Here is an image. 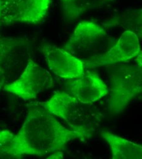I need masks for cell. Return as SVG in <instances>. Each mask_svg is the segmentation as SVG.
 Masks as SVG:
<instances>
[{"label": "cell", "mask_w": 142, "mask_h": 159, "mask_svg": "<svg viewBox=\"0 0 142 159\" xmlns=\"http://www.w3.org/2000/svg\"><path fill=\"white\" fill-rule=\"evenodd\" d=\"M2 0H0V26L1 24V13H2Z\"/></svg>", "instance_id": "16"}, {"label": "cell", "mask_w": 142, "mask_h": 159, "mask_svg": "<svg viewBox=\"0 0 142 159\" xmlns=\"http://www.w3.org/2000/svg\"><path fill=\"white\" fill-rule=\"evenodd\" d=\"M53 86L50 73L30 59L19 79L4 86L3 89L28 100L35 99L39 94Z\"/></svg>", "instance_id": "5"}, {"label": "cell", "mask_w": 142, "mask_h": 159, "mask_svg": "<svg viewBox=\"0 0 142 159\" xmlns=\"http://www.w3.org/2000/svg\"><path fill=\"white\" fill-rule=\"evenodd\" d=\"M91 137L63 126L40 102L29 106L17 134L0 131V159H20L25 156L61 159V151L71 141Z\"/></svg>", "instance_id": "1"}, {"label": "cell", "mask_w": 142, "mask_h": 159, "mask_svg": "<svg viewBox=\"0 0 142 159\" xmlns=\"http://www.w3.org/2000/svg\"><path fill=\"white\" fill-rule=\"evenodd\" d=\"M140 41L133 32L124 31L117 42L108 51L95 56L84 64L85 67L93 69L124 62L137 57L140 52Z\"/></svg>", "instance_id": "8"}, {"label": "cell", "mask_w": 142, "mask_h": 159, "mask_svg": "<svg viewBox=\"0 0 142 159\" xmlns=\"http://www.w3.org/2000/svg\"><path fill=\"white\" fill-rule=\"evenodd\" d=\"M52 0H2L1 23L38 24L46 17Z\"/></svg>", "instance_id": "6"}, {"label": "cell", "mask_w": 142, "mask_h": 159, "mask_svg": "<svg viewBox=\"0 0 142 159\" xmlns=\"http://www.w3.org/2000/svg\"><path fill=\"white\" fill-rule=\"evenodd\" d=\"M102 137L108 144L113 159H142V145L103 130Z\"/></svg>", "instance_id": "11"}, {"label": "cell", "mask_w": 142, "mask_h": 159, "mask_svg": "<svg viewBox=\"0 0 142 159\" xmlns=\"http://www.w3.org/2000/svg\"><path fill=\"white\" fill-rule=\"evenodd\" d=\"M113 0H61L65 17L69 20L79 18L86 11L102 7Z\"/></svg>", "instance_id": "12"}, {"label": "cell", "mask_w": 142, "mask_h": 159, "mask_svg": "<svg viewBox=\"0 0 142 159\" xmlns=\"http://www.w3.org/2000/svg\"><path fill=\"white\" fill-rule=\"evenodd\" d=\"M6 78H5V75L4 74V72L2 71V70L0 68V91L1 89V88L3 86V84L5 82Z\"/></svg>", "instance_id": "14"}, {"label": "cell", "mask_w": 142, "mask_h": 159, "mask_svg": "<svg viewBox=\"0 0 142 159\" xmlns=\"http://www.w3.org/2000/svg\"><path fill=\"white\" fill-rule=\"evenodd\" d=\"M135 61H136L137 65L142 68V51H140L139 55L137 57Z\"/></svg>", "instance_id": "15"}, {"label": "cell", "mask_w": 142, "mask_h": 159, "mask_svg": "<svg viewBox=\"0 0 142 159\" xmlns=\"http://www.w3.org/2000/svg\"><path fill=\"white\" fill-rule=\"evenodd\" d=\"M51 113L63 119L71 129L92 137L91 131L99 121L98 112L91 104L82 103L71 94L57 92L40 102Z\"/></svg>", "instance_id": "2"}, {"label": "cell", "mask_w": 142, "mask_h": 159, "mask_svg": "<svg viewBox=\"0 0 142 159\" xmlns=\"http://www.w3.org/2000/svg\"><path fill=\"white\" fill-rule=\"evenodd\" d=\"M71 94L82 103L92 104L109 93L107 86L95 73H86L68 82Z\"/></svg>", "instance_id": "10"}, {"label": "cell", "mask_w": 142, "mask_h": 159, "mask_svg": "<svg viewBox=\"0 0 142 159\" xmlns=\"http://www.w3.org/2000/svg\"><path fill=\"white\" fill-rule=\"evenodd\" d=\"M41 51L48 68L57 76L73 80L85 74L83 62L63 48L46 44L42 47Z\"/></svg>", "instance_id": "9"}, {"label": "cell", "mask_w": 142, "mask_h": 159, "mask_svg": "<svg viewBox=\"0 0 142 159\" xmlns=\"http://www.w3.org/2000/svg\"><path fill=\"white\" fill-rule=\"evenodd\" d=\"M110 96L109 111L119 114L134 98L142 94V68L121 65L112 67L109 72Z\"/></svg>", "instance_id": "3"}, {"label": "cell", "mask_w": 142, "mask_h": 159, "mask_svg": "<svg viewBox=\"0 0 142 159\" xmlns=\"http://www.w3.org/2000/svg\"><path fill=\"white\" fill-rule=\"evenodd\" d=\"M30 50L23 38L0 37V68L6 79H14L21 74L30 59Z\"/></svg>", "instance_id": "7"}, {"label": "cell", "mask_w": 142, "mask_h": 159, "mask_svg": "<svg viewBox=\"0 0 142 159\" xmlns=\"http://www.w3.org/2000/svg\"><path fill=\"white\" fill-rule=\"evenodd\" d=\"M110 25L120 26L125 31H130L142 39V9L132 10L123 14L118 19L111 20Z\"/></svg>", "instance_id": "13"}, {"label": "cell", "mask_w": 142, "mask_h": 159, "mask_svg": "<svg viewBox=\"0 0 142 159\" xmlns=\"http://www.w3.org/2000/svg\"><path fill=\"white\" fill-rule=\"evenodd\" d=\"M107 38V33L101 25L84 20L77 25L63 48L85 64L102 54V45Z\"/></svg>", "instance_id": "4"}]
</instances>
